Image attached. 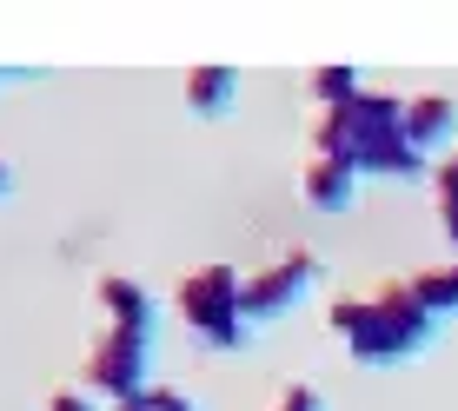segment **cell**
<instances>
[{"instance_id":"obj_1","label":"cell","mask_w":458,"mask_h":411,"mask_svg":"<svg viewBox=\"0 0 458 411\" xmlns=\"http://www.w3.org/2000/svg\"><path fill=\"white\" fill-rule=\"evenodd\" d=\"M312 153L345 160L352 172H378V180H419L425 172V153L405 139V100H392V93H359L345 106H319Z\"/></svg>"},{"instance_id":"obj_2","label":"cell","mask_w":458,"mask_h":411,"mask_svg":"<svg viewBox=\"0 0 458 411\" xmlns=\"http://www.w3.org/2000/svg\"><path fill=\"white\" fill-rule=\"evenodd\" d=\"M438 312L412 292V279H386L372 292L333 298V331L345 339V352L359 365H405V358L438 345Z\"/></svg>"},{"instance_id":"obj_3","label":"cell","mask_w":458,"mask_h":411,"mask_svg":"<svg viewBox=\"0 0 458 411\" xmlns=\"http://www.w3.org/2000/svg\"><path fill=\"white\" fill-rule=\"evenodd\" d=\"M173 306L199 331V345H213V352H246V345L259 339V325L246 319V279L233 273V265H199V273H186L180 292H173Z\"/></svg>"},{"instance_id":"obj_4","label":"cell","mask_w":458,"mask_h":411,"mask_svg":"<svg viewBox=\"0 0 458 411\" xmlns=\"http://www.w3.org/2000/svg\"><path fill=\"white\" fill-rule=\"evenodd\" d=\"M87 385L106 391V398H140V391H153V331H126V325H106L100 339H93L87 352Z\"/></svg>"},{"instance_id":"obj_5","label":"cell","mask_w":458,"mask_h":411,"mask_svg":"<svg viewBox=\"0 0 458 411\" xmlns=\"http://www.w3.org/2000/svg\"><path fill=\"white\" fill-rule=\"evenodd\" d=\"M312 286H319V252H312V246H293L279 265H266V273L246 279V319H252V325L286 319V312H293Z\"/></svg>"},{"instance_id":"obj_6","label":"cell","mask_w":458,"mask_h":411,"mask_svg":"<svg viewBox=\"0 0 458 411\" xmlns=\"http://www.w3.org/2000/svg\"><path fill=\"white\" fill-rule=\"evenodd\" d=\"M458 133V100H445V93H419V100H405V139L432 160V153H445Z\"/></svg>"},{"instance_id":"obj_7","label":"cell","mask_w":458,"mask_h":411,"mask_svg":"<svg viewBox=\"0 0 458 411\" xmlns=\"http://www.w3.org/2000/svg\"><path fill=\"white\" fill-rule=\"evenodd\" d=\"M100 306H106V319H114V325H126V331H153V339H160V298L140 286V279L106 273V279H100Z\"/></svg>"},{"instance_id":"obj_8","label":"cell","mask_w":458,"mask_h":411,"mask_svg":"<svg viewBox=\"0 0 458 411\" xmlns=\"http://www.w3.org/2000/svg\"><path fill=\"white\" fill-rule=\"evenodd\" d=\"M186 106L199 120H226L240 106V67H193L186 73Z\"/></svg>"},{"instance_id":"obj_9","label":"cell","mask_w":458,"mask_h":411,"mask_svg":"<svg viewBox=\"0 0 458 411\" xmlns=\"http://www.w3.org/2000/svg\"><path fill=\"white\" fill-rule=\"evenodd\" d=\"M352 199H359V172L345 160H319V153H312V160H306V206H319V213H345Z\"/></svg>"},{"instance_id":"obj_10","label":"cell","mask_w":458,"mask_h":411,"mask_svg":"<svg viewBox=\"0 0 458 411\" xmlns=\"http://www.w3.org/2000/svg\"><path fill=\"white\" fill-rule=\"evenodd\" d=\"M412 292L438 312V319H452V312H458V265H432V273H412Z\"/></svg>"},{"instance_id":"obj_11","label":"cell","mask_w":458,"mask_h":411,"mask_svg":"<svg viewBox=\"0 0 458 411\" xmlns=\"http://www.w3.org/2000/svg\"><path fill=\"white\" fill-rule=\"evenodd\" d=\"M312 93H319L326 106H345V100L366 93V80H359V67H319V73H312Z\"/></svg>"},{"instance_id":"obj_12","label":"cell","mask_w":458,"mask_h":411,"mask_svg":"<svg viewBox=\"0 0 458 411\" xmlns=\"http://www.w3.org/2000/svg\"><path fill=\"white\" fill-rule=\"evenodd\" d=\"M432 186H438V226H445L452 246H458V153L432 166Z\"/></svg>"},{"instance_id":"obj_13","label":"cell","mask_w":458,"mask_h":411,"mask_svg":"<svg viewBox=\"0 0 458 411\" xmlns=\"http://www.w3.org/2000/svg\"><path fill=\"white\" fill-rule=\"evenodd\" d=\"M273 411H333V405H326V391H319V385H306V378H299V385L279 391V405H273Z\"/></svg>"},{"instance_id":"obj_14","label":"cell","mask_w":458,"mask_h":411,"mask_svg":"<svg viewBox=\"0 0 458 411\" xmlns=\"http://www.w3.org/2000/svg\"><path fill=\"white\" fill-rule=\"evenodd\" d=\"M153 398H160V411H207L193 391H180V385H153Z\"/></svg>"},{"instance_id":"obj_15","label":"cell","mask_w":458,"mask_h":411,"mask_svg":"<svg viewBox=\"0 0 458 411\" xmlns=\"http://www.w3.org/2000/svg\"><path fill=\"white\" fill-rule=\"evenodd\" d=\"M47 411H93V398H87V391H54Z\"/></svg>"},{"instance_id":"obj_16","label":"cell","mask_w":458,"mask_h":411,"mask_svg":"<svg viewBox=\"0 0 458 411\" xmlns=\"http://www.w3.org/2000/svg\"><path fill=\"white\" fill-rule=\"evenodd\" d=\"M114 411H160V398H153V391H140V398H120Z\"/></svg>"},{"instance_id":"obj_17","label":"cell","mask_w":458,"mask_h":411,"mask_svg":"<svg viewBox=\"0 0 458 411\" xmlns=\"http://www.w3.org/2000/svg\"><path fill=\"white\" fill-rule=\"evenodd\" d=\"M13 193V160H0V199Z\"/></svg>"},{"instance_id":"obj_18","label":"cell","mask_w":458,"mask_h":411,"mask_svg":"<svg viewBox=\"0 0 458 411\" xmlns=\"http://www.w3.org/2000/svg\"><path fill=\"white\" fill-rule=\"evenodd\" d=\"M0 80H7V73H0Z\"/></svg>"}]
</instances>
